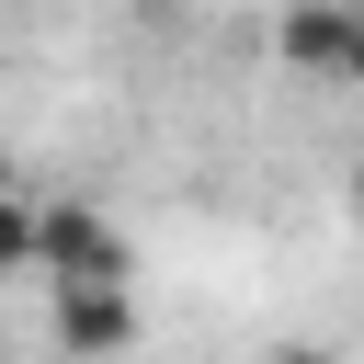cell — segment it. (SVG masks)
Masks as SVG:
<instances>
[{
  "mask_svg": "<svg viewBox=\"0 0 364 364\" xmlns=\"http://www.w3.org/2000/svg\"><path fill=\"white\" fill-rule=\"evenodd\" d=\"M125 341H136V307H125V284H57V353L102 364V353H125Z\"/></svg>",
  "mask_w": 364,
  "mask_h": 364,
  "instance_id": "obj_3",
  "label": "cell"
},
{
  "mask_svg": "<svg viewBox=\"0 0 364 364\" xmlns=\"http://www.w3.org/2000/svg\"><path fill=\"white\" fill-rule=\"evenodd\" d=\"M353 216H364V171H353Z\"/></svg>",
  "mask_w": 364,
  "mask_h": 364,
  "instance_id": "obj_6",
  "label": "cell"
},
{
  "mask_svg": "<svg viewBox=\"0 0 364 364\" xmlns=\"http://www.w3.org/2000/svg\"><path fill=\"white\" fill-rule=\"evenodd\" d=\"M0 182H11V148H0Z\"/></svg>",
  "mask_w": 364,
  "mask_h": 364,
  "instance_id": "obj_7",
  "label": "cell"
},
{
  "mask_svg": "<svg viewBox=\"0 0 364 364\" xmlns=\"http://www.w3.org/2000/svg\"><path fill=\"white\" fill-rule=\"evenodd\" d=\"M0 273H34V193L0 182Z\"/></svg>",
  "mask_w": 364,
  "mask_h": 364,
  "instance_id": "obj_4",
  "label": "cell"
},
{
  "mask_svg": "<svg viewBox=\"0 0 364 364\" xmlns=\"http://www.w3.org/2000/svg\"><path fill=\"white\" fill-rule=\"evenodd\" d=\"M34 273L46 284H125V228L102 205L57 193V205H34Z\"/></svg>",
  "mask_w": 364,
  "mask_h": 364,
  "instance_id": "obj_1",
  "label": "cell"
},
{
  "mask_svg": "<svg viewBox=\"0 0 364 364\" xmlns=\"http://www.w3.org/2000/svg\"><path fill=\"white\" fill-rule=\"evenodd\" d=\"M273 364H330V353H307V341H296V353H273Z\"/></svg>",
  "mask_w": 364,
  "mask_h": 364,
  "instance_id": "obj_5",
  "label": "cell"
},
{
  "mask_svg": "<svg viewBox=\"0 0 364 364\" xmlns=\"http://www.w3.org/2000/svg\"><path fill=\"white\" fill-rule=\"evenodd\" d=\"M273 57L296 80H330V91H364V0H296L273 23Z\"/></svg>",
  "mask_w": 364,
  "mask_h": 364,
  "instance_id": "obj_2",
  "label": "cell"
}]
</instances>
